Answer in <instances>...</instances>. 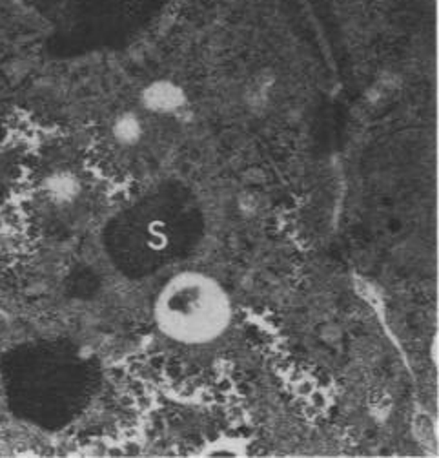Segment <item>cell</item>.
I'll return each instance as SVG.
<instances>
[{"label": "cell", "instance_id": "6da1fadb", "mask_svg": "<svg viewBox=\"0 0 439 458\" xmlns=\"http://www.w3.org/2000/svg\"><path fill=\"white\" fill-rule=\"evenodd\" d=\"M233 307L221 283L197 270L175 274L155 300V325L166 340L201 347L221 338L232 323Z\"/></svg>", "mask_w": 439, "mask_h": 458}, {"label": "cell", "instance_id": "7a4b0ae2", "mask_svg": "<svg viewBox=\"0 0 439 458\" xmlns=\"http://www.w3.org/2000/svg\"><path fill=\"white\" fill-rule=\"evenodd\" d=\"M142 101L151 112H174L183 104V92L172 83H155L144 90Z\"/></svg>", "mask_w": 439, "mask_h": 458}]
</instances>
